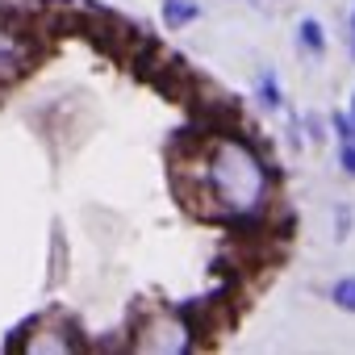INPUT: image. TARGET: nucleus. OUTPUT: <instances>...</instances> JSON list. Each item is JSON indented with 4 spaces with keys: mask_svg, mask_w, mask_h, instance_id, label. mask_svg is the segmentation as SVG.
I'll list each match as a JSON object with an SVG mask.
<instances>
[{
    "mask_svg": "<svg viewBox=\"0 0 355 355\" xmlns=\"http://www.w3.org/2000/svg\"><path fill=\"white\" fill-rule=\"evenodd\" d=\"M263 193H268V171L255 159V150L239 138H218L205 159V180L197 189V201H209L205 214L247 222L263 205ZM197 201H189V209H197Z\"/></svg>",
    "mask_w": 355,
    "mask_h": 355,
    "instance_id": "obj_1",
    "label": "nucleus"
},
{
    "mask_svg": "<svg viewBox=\"0 0 355 355\" xmlns=\"http://www.w3.org/2000/svg\"><path fill=\"white\" fill-rule=\"evenodd\" d=\"M334 301L355 313V280H338V284H334Z\"/></svg>",
    "mask_w": 355,
    "mask_h": 355,
    "instance_id": "obj_3",
    "label": "nucleus"
},
{
    "mask_svg": "<svg viewBox=\"0 0 355 355\" xmlns=\"http://www.w3.org/2000/svg\"><path fill=\"white\" fill-rule=\"evenodd\" d=\"M301 38H305V46L322 51V30H318V21H305V26H301Z\"/></svg>",
    "mask_w": 355,
    "mask_h": 355,
    "instance_id": "obj_5",
    "label": "nucleus"
},
{
    "mask_svg": "<svg viewBox=\"0 0 355 355\" xmlns=\"http://www.w3.org/2000/svg\"><path fill=\"white\" fill-rule=\"evenodd\" d=\"M351 55H355V13H351Z\"/></svg>",
    "mask_w": 355,
    "mask_h": 355,
    "instance_id": "obj_7",
    "label": "nucleus"
},
{
    "mask_svg": "<svg viewBox=\"0 0 355 355\" xmlns=\"http://www.w3.org/2000/svg\"><path fill=\"white\" fill-rule=\"evenodd\" d=\"M34 59V46L21 38V34H9L0 30V80H17Z\"/></svg>",
    "mask_w": 355,
    "mask_h": 355,
    "instance_id": "obj_2",
    "label": "nucleus"
},
{
    "mask_svg": "<svg viewBox=\"0 0 355 355\" xmlns=\"http://www.w3.org/2000/svg\"><path fill=\"white\" fill-rule=\"evenodd\" d=\"M343 167L355 175V142H347V146H343Z\"/></svg>",
    "mask_w": 355,
    "mask_h": 355,
    "instance_id": "obj_6",
    "label": "nucleus"
},
{
    "mask_svg": "<svg viewBox=\"0 0 355 355\" xmlns=\"http://www.w3.org/2000/svg\"><path fill=\"white\" fill-rule=\"evenodd\" d=\"M189 17H197V9H193V5H180V0H167V21H171V26H180V21H189Z\"/></svg>",
    "mask_w": 355,
    "mask_h": 355,
    "instance_id": "obj_4",
    "label": "nucleus"
}]
</instances>
